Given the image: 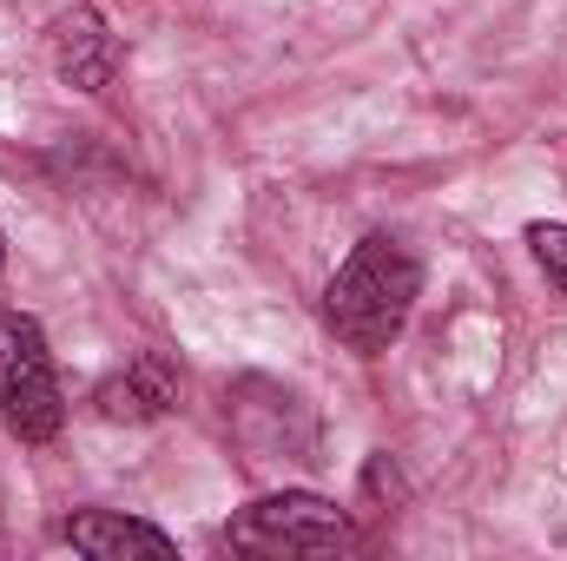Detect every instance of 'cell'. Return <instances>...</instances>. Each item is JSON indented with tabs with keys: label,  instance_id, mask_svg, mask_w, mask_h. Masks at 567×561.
<instances>
[{
	"label": "cell",
	"instance_id": "6da1fadb",
	"mask_svg": "<svg viewBox=\"0 0 567 561\" xmlns=\"http://www.w3.org/2000/svg\"><path fill=\"white\" fill-rule=\"evenodd\" d=\"M416 290H423V272L396 238H363L337 265V278L323 284V324L357 357H377L403 337V324L416 310Z\"/></svg>",
	"mask_w": 567,
	"mask_h": 561
},
{
	"label": "cell",
	"instance_id": "7a4b0ae2",
	"mask_svg": "<svg viewBox=\"0 0 567 561\" xmlns=\"http://www.w3.org/2000/svg\"><path fill=\"white\" fill-rule=\"evenodd\" d=\"M225 549L231 555H350V549H363V529L330 496L278 489L225 522Z\"/></svg>",
	"mask_w": 567,
	"mask_h": 561
},
{
	"label": "cell",
	"instance_id": "3957f363",
	"mask_svg": "<svg viewBox=\"0 0 567 561\" xmlns=\"http://www.w3.org/2000/svg\"><path fill=\"white\" fill-rule=\"evenodd\" d=\"M0 417L20 442H53L66 422L47 330L27 310H0Z\"/></svg>",
	"mask_w": 567,
	"mask_h": 561
},
{
	"label": "cell",
	"instance_id": "277c9868",
	"mask_svg": "<svg viewBox=\"0 0 567 561\" xmlns=\"http://www.w3.org/2000/svg\"><path fill=\"white\" fill-rule=\"evenodd\" d=\"M53 73L73 93H93V100L120 80V40H113L100 7H66L53 20Z\"/></svg>",
	"mask_w": 567,
	"mask_h": 561
},
{
	"label": "cell",
	"instance_id": "5b68a950",
	"mask_svg": "<svg viewBox=\"0 0 567 561\" xmlns=\"http://www.w3.org/2000/svg\"><path fill=\"white\" fill-rule=\"evenodd\" d=\"M172 404H178V364L165 350H140L126 370L100 377V390H93V410L106 422H152Z\"/></svg>",
	"mask_w": 567,
	"mask_h": 561
},
{
	"label": "cell",
	"instance_id": "8992f818",
	"mask_svg": "<svg viewBox=\"0 0 567 561\" xmlns=\"http://www.w3.org/2000/svg\"><path fill=\"white\" fill-rule=\"evenodd\" d=\"M53 542H66L73 555H93V561H133V555H152L165 561L172 555V536L152 529L140 516H120V509H80L53 529Z\"/></svg>",
	"mask_w": 567,
	"mask_h": 561
},
{
	"label": "cell",
	"instance_id": "52a82bcc",
	"mask_svg": "<svg viewBox=\"0 0 567 561\" xmlns=\"http://www.w3.org/2000/svg\"><path fill=\"white\" fill-rule=\"evenodd\" d=\"M528 252H535V265L555 278V290L567 297V218L555 225H528Z\"/></svg>",
	"mask_w": 567,
	"mask_h": 561
},
{
	"label": "cell",
	"instance_id": "ba28073f",
	"mask_svg": "<svg viewBox=\"0 0 567 561\" xmlns=\"http://www.w3.org/2000/svg\"><path fill=\"white\" fill-rule=\"evenodd\" d=\"M363 496L377 502V516H390V509L403 502V476H396L390 456H370V462H363Z\"/></svg>",
	"mask_w": 567,
	"mask_h": 561
},
{
	"label": "cell",
	"instance_id": "9c48e42d",
	"mask_svg": "<svg viewBox=\"0 0 567 561\" xmlns=\"http://www.w3.org/2000/svg\"><path fill=\"white\" fill-rule=\"evenodd\" d=\"M0 265H7V245H0Z\"/></svg>",
	"mask_w": 567,
	"mask_h": 561
}]
</instances>
